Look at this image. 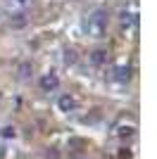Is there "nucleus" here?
I'll return each mask as SVG.
<instances>
[{"mask_svg":"<svg viewBox=\"0 0 157 159\" xmlns=\"http://www.w3.org/2000/svg\"><path fill=\"white\" fill-rule=\"evenodd\" d=\"M2 138H14V128L12 126H5V128H2Z\"/></svg>","mask_w":157,"mask_h":159,"instance_id":"423d86ee","label":"nucleus"},{"mask_svg":"<svg viewBox=\"0 0 157 159\" xmlns=\"http://www.w3.org/2000/svg\"><path fill=\"white\" fill-rule=\"evenodd\" d=\"M64 60H67V64H74V60H76V57H74V52H67Z\"/></svg>","mask_w":157,"mask_h":159,"instance_id":"0eeeda50","label":"nucleus"},{"mask_svg":"<svg viewBox=\"0 0 157 159\" xmlns=\"http://www.w3.org/2000/svg\"><path fill=\"white\" fill-rule=\"evenodd\" d=\"M74 107H76V100H74L72 95H62V98H59V109H62V112H72Z\"/></svg>","mask_w":157,"mask_h":159,"instance_id":"20e7f679","label":"nucleus"},{"mask_svg":"<svg viewBox=\"0 0 157 159\" xmlns=\"http://www.w3.org/2000/svg\"><path fill=\"white\" fill-rule=\"evenodd\" d=\"M102 60H105V52L102 50H95V52H93V64H100Z\"/></svg>","mask_w":157,"mask_h":159,"instance_id":"39448f33","label":"nucleus"},{"mask_svg":"<svg viewBox=\"0 0 157 159\" xmlns=\"http://www.w3.org/2000/svg\"><path fill=\"white\" fill-rule=\"evenodd\" d=\"M86 29H88V33H93V36H102V33L107 31V12H105V10H95V12L88 17V21H86Z\"/></svg>","mask_w":157,"mask_h":159,"instance_id":"f257e3e1","label":"nucleus"},{"mask_svg":"<svg viewBox=\"0 0 157 159\" xmlns=\"http://www.w3.org/2000/svg\"><path fill=\"white\" fill-rule=\"evenodd\" d=\"M40 88L45 90V93H50V90H57L59 88V79H57V74H43L40 76Z\"/></svg>","mask_w":157,"mask_h":159,"instance_id":"f03ea898","label":"nucleus"},{"mask_svg":"<svg viewBox=\"0 0 157 159\" xmlns=\"http://www.w3.org/2000/svg\"><path fill=\"white\" fill-rule=\"evenodd\" d=\"M17 74H19V81H29L31 74H33V64L31 62H21L19 69H17Z\"/></svg>","mask_w":157,"mask_h":159,"instance_id":"7ed1b4c3","label":"nucleus"}]
</instances>
